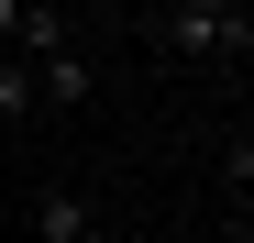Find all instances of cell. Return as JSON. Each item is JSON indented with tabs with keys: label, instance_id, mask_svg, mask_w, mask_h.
Wrapping results in <instances>:
<instances>
[{
	"label": "cell",
	"instance_id": "1",
	"mask_svg": "<svg viewBox=\"0 0 254 243\" xmlns=\"http://www.w3.org/2000/svg\"><path fill=\"white\" fill-rule=\"evenodd\" d=\"M144 45L177 56V66H232V56H254V11L243 0H166L144 22Z\"/></svg>",
	"mask_w": 254,
	"mask_h": 243
},
{
	"label": "cell",
	"instance_id": "2",
	"mask_svg": "<svg viewBox=\"0 0 254 243\" xmlns=\"http://www.w3.org/2000/svg\"><path fill=\"white\" fill-rule=\"evenodd\" d=\"M89 89H100V66L77 56V45H56L45 66H33V100H45V111H89Z\"/></svg>",
	"mask_w": 254,
	"mask_h": 243
},
{
	"label": "cell",
	"instance_id": "3",
	"mask_svg": "<svg viewBox=\"0 0 254 243\" xmlns=\"http://www.w3.org/2000/svg\"><path fill=\"white\" fill-rule=\"evenodd\" d=\"M89 199H77V188H45V199H33V243H89Z\"/></svg>",
	"mask_w": 254,
	"mask_h": 243
},
{
	"label": "cell",
	"instance_id": "4",
	"mask_svg": "<svg viewBox=\"0 0 254 243\" xmlns=\"http://www.w3.org/2000/svg\"><path fill=\"white\" fill-rule=\"evenodd\" d=\"M33 111H45V100H33V66H22V56H0V144H11Z\"/></svg>",
	"mask_w": 254,
	"mask_h": 243
},
{
	"label": "cell",
	"instance_id": "5",
	"mask_svg": "<svg viewBox=\"0 0 254 243\" xmlns=\"http://www.w3.org/2000/svg\"><path fill=\"white\" fill-rule=\"evenodd\" d=\"M221 188H232V210H243V199H254V133H243V144L221 155Z\"/></svg>",
	"mask_w": 254,
	"mask_h": 243
},
{
	"label": "cell",
	"instance_id": "6",
	"mask_svg": "<svg viewBox=\"0 0 254 243\" xmlns=\"http://www.w3.org/2000/svg\"><path fill=\"white\" fill-rule=\"evenodd\" d=\"M22 11H33V0H0V56L22 45Z\"/></svg>",
	"mask_w": 254,
	"mask_h": 243
},
{
	"label": "cell",
	"instance_id": "7",
	"mask_svg": "<svg viewBox=\"0 0 254 243\" xmlns=\"http://www.w3.org/2000/svg\"><path fill=\"white\" fill-rule=\"evenodd\" d=\"M232 243H254V199H243V210H232Z\"/></svg>",
	"mask_w": 254,
	"mask_h": 243
},
{
	"label": "cell",
	"instance_id": "8",
	"mask_svg": "<svg viewBox=\"0 0 254 243\" xmlns=\"http://www.w3.org/2000/svg\"><path fill=\"white\" fill-rule=\"evenodd\" d=\"M188 243H232V221H210V232H188Z\"/></svg>",
	"mask_w": 254,
	"mask_h": 243
},
{
	"label": "cell",
	"instance_id": "9",
	"mask_svg": "<svg viewBox=\"0 0 254 243\" xmlns=\"http://www.w3.org/2000/svg\"><path fill=\"white\" fill-rule=\"evenodd\" d=\"M122 243H177V232H122Z\"/></svg>",
	"mask_w": 254,
	"mask_h": 243
},
{
	"label": "cell",
	"instance_id": "10",
	"mask_svg": "<svg viewBox=\"0 0 254 243\" xmlns=\"http://www.w3.org/2000/svg\"><path fill=\"white\" fill-rule=\"evenodd\" d=\"M89 243H122V232H111V221H89Z\"/></svg>",
	"mask_w": 254,
	"mask_h": 243
}]
</instances>
